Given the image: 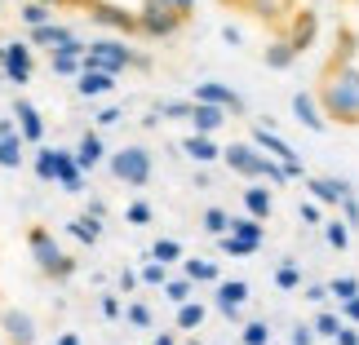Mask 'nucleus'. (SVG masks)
<instances>
[{
    "mask_svg": "<svg viewBox=\"0 0 359 345\" xmlns=\"http://www.w3.org/2000/svg\"><path fill=\"white\" fill-rule=\"evenodd\" d=\"M226 18H240L262 31V62L288 71L324 36V0H217Z\"/></svg>",
    "mask_w": 359,
    "mask_h": 345,
    "instance_id": "1",
    "label": "nucleus"
},
{
    "mask_svg": "<svg viewBox=\"0 0 359 345\" xmlns=\"http://www.w3.org/2000/svg\"><path fill=\"white\" fill-rule=\"evenodd\" d=\"M53 18H80L124 40H173L196 22V0H32Z\"/></svg>",
    "mask_w": 359,
    "mask_h": 345,
    "instance_id": "2",
    "label": "nucleus"
},
{
    "mask_svg": "<svg viewBox=\"0 0 359 345\" xmlns=\"http://www.w3.org/2000/svg\"><path fill=\"white\" fill-rule=\"evenodd\" d=\"M27 248H32V261L40 266V274H49V279H72V274H76V257H67L58 248L53 230L32 226V230H27Z\"/></svg>",
    "mask_w": 359,
    "mask_h": 345,
    "instance_id": "3",
    "label": "nucleus"
},
{
    "mask_svg": "<svg viewBox=\"0 0 359 345\" xmlns=\"http://www.w3.org/2000/svg\"><path fill=\"white\" fill-rule=\"evenodd\" d=\"M111 173L120 182H129V186H147L151 182V155L142 146H124V150L111 155Z\"/></svg>",
    "mask_w": 359,
    "mask_h": 345,
    "instance_id": "4",
    "label": "nucleus"
},
{
    "mask_svg": "<svg viewBox=\"0 0 359 345\" xmlns=\"http://www.w3.org/2000/svg\"><path fill=\"white\" fill-rule=\"evenodd\" d=\"M0 328H5L9 345H36V319H32L27 310L5 306V310H0Z\"/></svg>",
    "mask_w": 359,
    "mask_h": 345,
    "instance_id": "5",
    "label": "nucleus"
},
{
    "mask_svg": "<svg viewBox=\"0 0 359 345\" xmlns=\"http://www.w3.org/2000/svg\"><path fill=\"white\" fill-rule=\"evenodd\" d=\"M244 301H248V283H244V279H222V283H217V297H213L217 314L240 319V306H244Z\"/></svg>",
    "mask_w": 359,
    "mask_h": 345,
    "instance_id": "6",
    "label": "nucleus"
},
{
    "mask_svg": "<svg viewBox=\"0 0 359 345\" xmlns=\"http://www.w3.org/2000/svg\"><path fill=\"white\" fill-rule=\"evenodd\" d=\"M226 164L236 173H244V177H266V160H262L257 150H248V146H231L226 150Z\"/></svg>",
    "mask_w": 359,
    "mask_h": 345,
    "instance_id": "7",
    "label": "nucleus"
},
{
    "mask_svg": "<svg viewBox=\"0 0 359 345\" xmlns=\"http://www.w3.org/2000/svg\"><path fill=\"white\" fill-rule=\"evenodd\" d=\"M67 230H72V239H80V244H98L102 239V217H93V213H80L76 217V222L72 226H67Z\"/></svg>",
    "mask_w": 359,
    "mask_h": 345,
    "instance_id": "8",
    "label": "nucleus"
},
{
    "mask_svg": "<svg viewBox=\"0 0 359 345\" xmlns=\"http://www.w3.org/2000/svg\"><path fill=\"white\" fill-rule=\"evenodd\" d=\"M182 274H187V279H196V283H222L217 266H213V261H204V257H182Z\"/></svg>",
    "mask_w": 359,
    "mask_h": 345,
    "instance_id": "9",
    "label": "nucleus"
},
{
    "mask_svg": "<svg viewBox=\"0 0 359 345\" xmlns=\"http://www.w3.org/2000/svg\"><path fill=\"white\" fill-rule=\"evenodd\" d=\"M217 248H222L226 257H253L262 244H253V239H244V234H236V230H226V234H217Z\"/></svg>",
    "mask_w": 359,
    "mask_h": 345,
    "instance_id": "10",
    "label": "nucleus"
},
{
    "mask_svg": "<svg viewBox=\"0 0 359 345\" xmlns=\"http://www.w3.org/2000/svg\"><path fill=\"white\" fill-rule=\"evenodd\" d=\"M173 323H177V332H200V323H204V306H200V301H182Z\"/></svg>",
    "mask_w": 359,
    "mask_h": 345,
    "instance_id": "11",
    "label": "nucleus"
},
{
    "mask_svg": "<svg viewBox=\"0 0 359 345\" xmlns=\"http://www.w3.org/2000/svg\"><path fill=\"white\" fill-rule=\"evenodd\" d=\"M164 301H173V306H182V301H191V293H196V279H187V274H177V279H169L160 288Z\"/></svg>",
    "mask_w": 359,
    "mask_h": 345,
    "instance_id": "12",
    "label": "nucleus"
},
{
    "mask_svg": "<svg viewBox=\"0 0 359 345\" xmlns=\"http://www.w3.org/2000/svg\"><path fill=\"white\" fill-rule=\"evenodd\" d=\"M22 164V137H0V169H18Z\"/></svg>",
    "mask_w": 359,
    "mask_h": 345,
    "instance_id": "13",
    "label": "nucleus"
},
{
    "mask_svg": "<svg viewBox=\"0 0 359 345\" xmlns=\"http://www.w3.org/2000/svg\"><path fill=\"white\" fill-rule=\"evenodd\" d=\"M244 209L253 213V217H271V195L262 186H248L244 190Z\"/></svg>",
    "mask_w": 359,
    "mask_h": 345,
    "instance_id": "14",
    "label": "nucleus"
},
{
    "mask_svg": "<svg viewBox=\"0 0 359 345\" xmlns=\"http://www.w3.org/2000/svg\"><path fill=\"white\" fill-rule=\"evenodd\" d=\"M137 274H142L147 288H164V283H169V266H164V261H156V257L142 261V270H137Z\"/></svg>",
    "mask_w": 359,
    "mask_h": 345,
    "instance_id": "15",
    "label": "nucleus"
},
{
    "mask_svg": "<svg viewBox=\"0 0 359 345\" xmlns=\"http://www.w3.org/2000/svg\"><path fill=\"white\" fill-rule=\"evenodd\" d=\"M124 323H133V328H142V332H151V306L147 301H129V306H124Z\"/></svg>",
    "mask_w": 359,
    "mask_h": 345,
    "instance_id": "16",
    "label": "nucleus"
},
{
    "mask_svg": "<svg viewBox=\"0 0 359 345\" xmlns=\"http://www.w3.org/2000/svg\"><path fill=\"white\" fill-rule=\"evenodd\" d=\"M147 257H156V261H164V266H173V261H182V244H177V239H156Z\"/></svg>",
    "mask_w": 359,
    "mask_h": 345,
    "instance_id": "17",
    "label": "nucleus"
},
{
    "mask_svg": "<svg viewBox=\"0 0 359 345\" xmlns=\"http://www.w3.org/2000/svg\"><path fill=\"white\" fill-rule=\"evenodd\" d=\"M18 120H22V137L27 142H40V133H45V124H40V115L32 111L27 102H18Z\"/></svg>",
    "mask_w": 359,
    "mask_h": 345,
    "instance_id": "18",
    "label": "nucleus"
},
{
    "mask_svg": "<svg viewBox=\"0 0 359 345\" xmlns=\"http://www.w3.org/2000/svg\"><path fill=\"white\" fill-rule=\"evenodd\" d=\"M36 177L40 182H58V150H40L36 155Z\"/></svg>",
    "mask_w": 359,
    "mask_h": 345,
    "instance_id": "19",
    "label": "nucleus"
},
{
    "mask_svg": "<svg viewBox=\"0 0 359 345\" xmlns=\"http://www.w3.org/2000/svg\"><path fill=\"white\" fill-rule=\"evenodd\" d=\"M231 230L236 234H244V239H253V244H262V217H231Z\"/></svg>",
    "mask_w": 359,
    "mask_h": 345,
    "instance_id": "20",
    "label": "nucleus"
},
{
    "mask_svg": "<svg viewBox=\"0 0 359 345\" xmlns=\"http://www.w3.org/2000/svg\"><path fill=\"white\" fill-rule=\"evenodd\" d=\"M76 160H80V169H93V164L102 160V142H98V137H85L80 150H76Z\"/></svg>",
    "mask_w": 359,
    "mask_h": 345,
    "instance_id": "21",
    "label": "nucleus"
},
{
    "mask_svg": "<svg viewBox=\"0 0 359 345\" xmlns=\"http://www.w3.org/2000/svg\"><path fill=\"white\" fill-rule=\"evenodd\" d=\"M244 345H266L271 341V323L266 319H253V323H244Z\"/></svg>",
    "mask_w": 359,
    "mask_h": 345,
    "instance_id": "22",
    "label": "nucleus"
},
{
    "mask_svg": "<svg viewBox=\"0 0 359 345\" xmlns=\"http://www.w3.org/2000/svg\"><path fill=\"white\" fill-rule=\"evenodd\" d=\"M187 155L196 160V164H209V160H217V150H213L209 137H191V142H187Z\"/></svg>",
    "mask_w": 359,
    "mask_h": 345,
    "instance_id": "23",
    "label": "nucleus"
},
{
    "mask_svg": "<svg viewBox=\"0 0 359 345\" xmlns=\"http://www.w3.org/2000/svg\"><path fill=\"white\" fill-rule=\"evenodd\" d=\"M200 222H204V230H209V234H226V230H231V217H226L222 209H204Z\"/></svg>",
    "mask_w": 359,
    "mask_h": 345,
    "instance_id": "24",
    "label": "nucleus"
},
{
    "mask_svg": "<svg viewBox=\"0 0 359 345\" xmlns=\"http://www.w3.org/2000/svg\"><path fill=\"white\" fill-rule=\"evenodd\" d=\"M120 297H124V293H102V297H98V310H102V319H124V306H120Z\"/></svg>",
    "mask_w": 359,
    "mask_h": 345,
    "instance_id": "25",
    "label": "nucleus"
},
{
    "mask_svg": "<svg viewBox=\"0 0 359 345\" xmlns=\"http://www.w3.org/2000/svg\"><path fill=\"white\" fill-rule=\"evenodd\" d=\"M5 66H9V71L22 80V76H27V53H22L18 45H13V49H5Z\"/></svg>",
    "mask_w": 359,
    "mask_h": 345,
    "instance_id": "26",
    "label": "nucleus"
},
{
    "mask_svg": "<svg viewBox=\"0 0 359 345\" xmlns=\"http://www.w3.org/2000/svg\"><path fill=\"white\" fill-rule=\"evenodd\" d=\"M137 283H142V274H137L133 266H124V270L116 274V288H120V293H124V297H129V293H133V288H137Z\"/></svg>",
    "mask_w": 359,
    "mask_h": 345,
    "instance_id": "27",
    "label": "nucleus"
},
{
    "mask_svg": "<svg viewBox=\"0 0 359 345\" xmlns=\"http://www.w3.org/2000/svg\"><path fill=\"white\" fill-rule=\"evenodd\" d=\"M200 98H209V102H222V106H240V102L231 98L226 89H217V85H204V89H200Z\"/></svg>",
    "mask_w": 359,
    "mask_h": 345,
    "instance_id": "28",
    "label": "nucleus"
},
{
    "mask_svg": "<svg viewBox=\"0 0 359 345\" xmlns=\"http://www.w3.org/2000/svg\"><path fill=\"white\" fill-rule=\"evenodd\" d=\"M85 93H102V89H111V76H102V71H93V76H85V85H80Z\"/></svg>",
    "mask_w": 359,
    "mask_h": 345,
    "instance_id": "29",
    "label": "nucleus"
},
{
    "mask_svg": "<svg viewBox=\"0 0 359 345\" xmlns=\"http://www.w3.org/2000/svg\"><path fill=\"white\" fill-rule=\"evenodd\" d=\"M124 217H129L133 226H147L151 222V204H129V213H124Z\"/></svg>",
    "mask_w": 359,
    "mask_h": 345,
    "instance_id": "30",
    "label": "nucleus"
},
{
    "mask_svg": "<svg viewBox=\"0 0 359 345\" xmlns=\"http://www.w3.org/2000/svg\"><path fill=\"white\" fill-rule=\"evenodd\" d=\"M275 283H280V288H297V270L293 266H280V270H275Z\"/></svg>",
    "mask_w": 359,
    "mask_h": 345,
    "instance_id": "31",
    "label": "nucleus"
},
{
    "mask_svg": "<svg viewBox=\"0 0 359 345\" xmlns=\"http://www.w3.org/2000/svg\"><path fill=\"white\" fill-rule=\"evenodd\" d=\"M196 124H200V129H217V111H213V106H200V111H196Z\"/></svg>",
    "mask_w": 359,
    "mask_h": 345,
    "instance_id": "32",
    "label": "nucleus"
},
{
    "mask_svg": "<svg viewBox=\"0 0 359 345\" xmlns=\"http://www.w3.org/2000/svg\"><path fill=\"white\" fill-rule=\"evenodd\" d=\"M328 244L346 248V226H341V222H328Z\"/></svg>",
    "mask_w": 359,
    "mask_h": 345,
    "instance_id": "33",
    "label": "nucleus"
},
{
    "mask_svg": "<svg viewBox=\"0 0 359 345\" xmlns=\"http://www.w3.org/2000/svg\"><path fill=\"white\" fill-rule=\"evenodd\" d=\"M315 328H320V332H324V337H337V332H341V328H337V319H333V314H320V323H315Z\"/></svg>",
    "mask_w": 359,
    "mask_h": 345,
    "instance_id": "34",
    "label": "nucleus"
},
{
    "mask_svg": "<svg viewBox=\"0 0 359 345\" xmlns=\"http://www.w3.org/2000/svg\"><path fill=\"white\" fill-rule=\"evenodd\" d=\"M333 293H337L341 301H351V297H355V279H337V283H333Z\"/></svg>",
    "mask_w": 359,
    "mask_h": 345,
    "instance_id": "35",
    "label": "nucleus"
},
{
    "mask_svg": "<svg viewBox=\"0 0 359 345\" xmlns=\"http://www.w3.org/2000/svg\"><path fill=\"white\" fill-rule=\"evenodd\" d=\"M151 345H177V332H156V337H151Z\"/></svg>",
    "mask_w": 359,
    "mask_h": 345,
    "instance_id": "36",
    "label": "nucleus"
},
{
    "mask_svg": "<svg viewBox=\"0 0 359 345\" xmlns=\"http://www.w3.org/2000/svg\"><path fill=\"white\" fill-rule=\"evenodd\" d=\"M293 345H311V328H293Z\"/></svg>",
    "mask_w": 359,
    "mask_h": 345,
    "instance_id": "37",
    "label": "nucleus"
},
{
    "mask_svg": "<svg viewBox=\"0 0 359 345\" xmlns=\"http://www.w3.org/2000/svg\"><path fill=\"white\" fill-rule=\"evenodd\" d=\"M337 341H341V345H359V337L351 332V328H341V332H337Z\"/></svg>",
    "mask_w": 359,
    "mask_h": 345,
    "instance_id": "38",
    "label": "nucleus"
},
{
    "mask_svg": "<svg viewBox=\"0 0 359 345\" xmlns=\"http://www.w3.org/2000/svg\"><path fill=\"white\" fill-rule=\"evenodd\" d=\"M346 314H351V319H359V297H351V301H346Z\"/></svg>",
    "mask_w": 359,
    "mask_h": 345,
    "instance_id": "39",
    "label": "nucleus"
},
{
    "mask_svg": "<svg viewBox=\"0 0 359 345\" xmlns=\"http://www.w3.org/2000/svg\"><path fill=\"white\" fill-rule=\"evenodd\" d=\"M58 345H80V337H76V332H62V337H58Z\"/></svg>",
    "mask_w": 359,
    "mask_h": 345,
    "instance_id": "40",
    "label": "nucleus"
},
{
    "mask_svg": "<svg viewBox=\"0 0 359 345\" xmlns=\"http://www.w3.org/2000/svg\"><path fill=\"white\" fill-rule=\"evenodd\" d=\"M0 137H13V124L9 120H0Z\"/></svg>",
    "mask_w": 359,
    "mask_h": 345,
    "instance_id": "41",
    "label": "nucleus"
},
{
    "mask_svg": "<svg viewBox=\"0 0 359 345\" xmlns=\"http://www.w3.org/2000/svg\"><path fill=\"white\" fill-rule=\"evenodd\" d=\"M177 345H200V337H187V341H177Z\"/></svg>",
    "mask_w": 359,
    "mask_h": 345,
    "instance_id": "42",
    "label": "nucleus"
}]
</instances>
